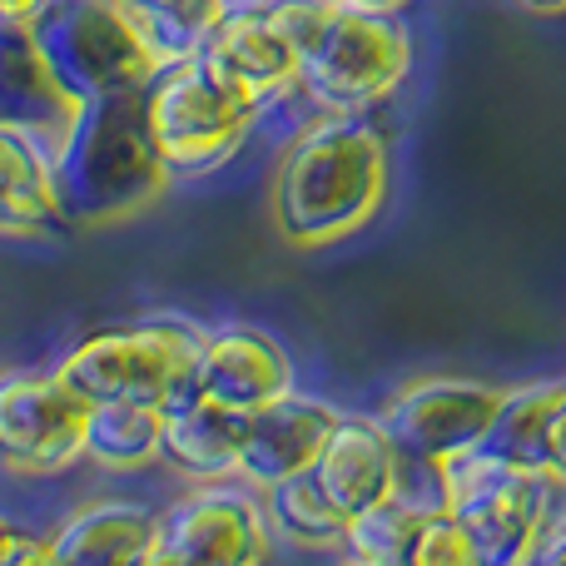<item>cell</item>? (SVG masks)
Returning <instances> with one entry per match:
<instances>
[{"label":"cell","instance_id":"1","mask_svg":"<svg viewBox=\"0 0 566 566\" xmlns=\"http://www.w3.org/2000/svg\"><path fill=\"white\" fill-rule=\"evenodd\" d=\"M388 195V145L368 115H313L283 145L269 179V219L293 249L358 234Z\"/></svg>","mask_w":566,"mask_h":566},{"label":"cell","instance_id":"2","mask_svg":"<svg viewBox=\"0 0 566 566\" xmlns=\"http://www.w3.org/2000/svg\"><path fill=\"white\" fill-rule=\"evenodd\" d=\"M165 189L169 175L139 119V90L85 99L55 145V199L65 224H115L149 209Z\"/></svg>","mask_w":566,"mask_h":566},{"label":"cell","instance_id":"3","mask_svg":"<svg viewBox=\"0 0 566 566\" xmlns=\"http://www.w3.org/2000/svg\"><path fill=\"white\" fill-rule=\"evenodd\" d=\"M438 472L442 507L462 517L472 532L482 566H522L537 562L542 542L557 532L566 517V482L552 472L512 468V462L492 458L488 448H462L432 462Z\"/></svg>","mask_w":566,"mask_h":566},{"label":"cell","instance_id":"4","mask_svg":"<svg viewBox=\"0 0 566 566\" xmlns=\"http://www.w3.org/2000/svg\"><path fill=\"white\" fill-rule=\"evenodd\" d=\"M412 70V35L392 10L333 6L298 50V90L283 105L308 115H373Z\"/></svg>","mask_w":566,"mask_h":566},{"label":"cell","instance_id":"5","mask_svg":"<svg viewBox=\"0 0 566 566\" xmlns=\"http://www.w3.org/2000/svg\"><path fill=\"white\" fill-rule=\"evenodd\" d=\"M205 348V323L185 313H155V318L115 323V328L85 333L55 373L80 392L85 402H175L195 392V363Z\"/></svg>","mask_w":566,"mask_h":566},{"label":"cell","instance_id":"6","mask_svg":"<svg viewBox=\"0 0 566 566\" xmlns=\"http://www.w3.org/2000/svg\"><path fill=\"white\" fill-rule=\"evenodd\" d=\"M139 119L149 129L169 185L175 179H205L224 169L259 129V109L229 95L195 55L169 60L139 85Z\"/></svg>","mask_w":566,"mask_h":566},{"label":"cell","instance_id":"7","mask_svg":"<svg viewBox=\"0 0 566 566\" xmlns=\"http://www.w3.org/2000/svg\"><path fill=\"white\" fill-rule=\"evenodd\" d=\"M30 35L75 105L139 90L165 65L125 0H45Z\"/></svg>","mask_w":566,"mask_h":566},{"label":"cell","instance_id":"8","mask_svg":"<svg viewBox=\"0 0 566 566\" xmlns=\"http://www.w3.org/2000/svg\"><path fill=\"white\" fill-rule=\"evenodd\" d=\"M264 497L249 482H195V492L155 512L149 562L175 566H254L269 557Z\"/></svg>","mask_w":566,"mask_h":566},{"label":"cell","instance_id":"9","mask_svg":"<svg viewBox=\"0 0 566 566\" xmlns=\"http://www.w3.org/2000/svg\"><path fill=\"white\" fill-rule=\"evenodd\" d=\"M90 402L55 368L0 373V472L55 478L85 462Z\"/></svg>","mask_w":566,"mask_h":566},{"label":"cell","instance_id":"10","mask_svg":"<svg viewBox=\"0 0 566 566\" xmlns=\"http://www.w3.org/2000/svg\"><path fill=\"white\" fill-rule=\"evenodd\" d=\"M195 60L259 115L279 109L298 90V45L274 20L269 0H229Z\"/></svg>","mask_w":566,"mask_h":566},{"label":"cell","instance_id":"11","mask_svg":"<svg viewBox=\"0 0 566 566\" xmlns=\"http://www.w3.org/2000/svg\"><path fill=\"white\" fill-rule=\"evenodd\" d=\"M502 392L507 388H492L478 378H418L402 392H392L378 422L408 462H438L488 438Z\"/></svg>","mask_w":566,"mask_h":566},{"label":"cell","instance_id":"12","mask_svg":"<svg viewBox=\"0 0 566 566\" xmlns=\"http://www.w3.org/2000/svg\"><path fill=\"white\" fill-rule=\"evenodd\" d=\"M195 388L234 412H259L293 392V358L269 328L219 323L205 328V348L195 363Z\"/></svg>","mask_w":566,"mask_h":566},{"label":"cell","instance_id":"13","mask_svg":"<svg viewBox=\"0 0 566 566\" xmlns=\"http://www.w3.org/2000/svg\"><path fill=\"white\" fill-rule=\"evenodd\" d=\"M338 418L343 412L333 408V402L308 398V392H298V388L283 392L279 402L249 412L234 478L249 482L254 492H264V488H274V482L293 478V472H308Z\"/></svg>","mask_w":566,"mask_h":566},{"label":"cell","instance_id":"14","mask_svg":"<svg viewBox=\"0 0 566 566\" xmlns=\"http://www.w3.org/2000/svg\"><path fill=\"white\" fill-rule=\"evenodd\" d=\"M308 472H313V482L328 492L333 507H338L343 517H353V512L373 507V502L392 497V492L402 488V452L392 448V438L382 432L378 418H353V412H343Z\"/></svg>","mask_w":566,"mask_h":566},{"label":"cell","instance_id":"15","mask_svg":"<svg viewBox=\"0 0 566 566\" xmlns=\"http://www.w3.org/2000/svg\"><path fill=\"white\" fill-rule=\"evenodd\" d=\"M60 229L70 224L55 199V139L0 119V239H45Z\"/></svg>","mask_w":566,"mask_h":566},{"label":"cell","instance_id":"16","mask_svg":"<svg viewBox=\"0 0 566 566\" xmlns=\"http://www.w3.org/2000/svg\"><path fill=\"white\" fill-rule=\"evenodd\" d=\"M249 418L224 402L205 398V392H185V398L165 402V442H159V462L179 472L185 482H224L239 472V448H244Z\"/></svg>","mask_w":566,"mask_h":566},{"label":"cell","instance_id":"17","mask_svg":"<svg viewBox=\"0 0 566 566\" xmlns=\"http://www.w3.org/2000/svg\"><path fill=\"white\" fill-rule=\"evenodd\" d=\"M75 99L60 90L55 70L45 65L30 20H0V119L30 125L60 145V135L75 119Z\"/></svg>","mask_w":566,"mask_h":566},{"label":"cell","instance_id":"18","mask_svg":"<svg viewBox=\"0 0 566 566\" xmlns=\"http://www.w3.org/2000/svg\"><path fill=\"white\" fill-rule=\"evenodd\" d=\"M155 512L135 502H85L55 527V562L75 566H135L149 562Z\"/></svg>","mask_w":566,"mask_h":566},{"label":"cell","instance_id":"19","mask_svg":"<svg viewBox=\"0 0 566 566\" xmlns=\"http://www.w3.org/2000/svg\"><path fill=\"white\" fill-rule=\"evenodd\" d=\"M159 442H165V408L159 402H90L85 462L105 472H139L159 462Z\"/></svg>","mask_w":566,"mask_h":566},{"label":"cell","instance_id":"20","mask_svg":"<svg viewBox=\"0 0 566 566\" xmlns=\"http://www.w3.org/2000/svg\"><path fill=\"white\" fill-rule=\"evenodd\" d=\"M557 392H562V378L502 392V408L492 418L482 448L492 458L512 462V468L547 472V432H552V412H557Z\"/></svg>","mask_w":566,"mask_h":566},{"label":"cell","instance_id":"21","mask_svg":"<svg viewBox=\"0 0 566 566\" xmlns=\"http://www.w3.org/2000/svg\"><path fill=\"white\" fill-rule=\"evenodd\" d=\"M259 497H264V517L274 537L293 542V547H308V552L343 547L348 517L328 502V492L313 482V472H293V478L264 488Z\"/></svg>","mask_w":566,"mask_h":566},{"label":"cell","instance_id":"22","mask_svg":"<svg viewBox=\"0 0 566 566\" xmlns=\"http://www.w3.org/2000/svg\"><path fill=\"white\" fill-rule=\"evenodd\" d=\"M428 507H432L428 497L398 488L392 497L353 512L348 532H343V552H348L353 562H368V566H408L412 532H418V522Z\"/></svg>","mask_w":566,"mask_h":566},{"label":"cell","instance_id":"23","mask_svg":"<svg viewBox=\"0 0 566 566\" xmlns=\"http://www.w3.org/2000/svg\"><path fill=\"white\" fill-rule=\"evenodd\" d=\"M125 6L135 10L149 45H155L159 60L169 65V60H185L205 45V35L229 10V0H125Z\"/></svg>","mask_w":566,"mask_h":566},{"label":"cell","instance_id":"24","mask_svg":"<svg viewBox=\"0 0 566 566\" xmlns=\"http://www.w3.org/2000/svg\"><path fill=\"white\" fill-rule=\"evenodd\" d=\"M408 566H482L478 547H472V532L462 527V517L452 507H428L412 532Z\"/></svg>","mask_w":566,"mask_h":566},{"label":"cell","instance_id":"25","mask_svg":"<svg viewBox=\"0 0 566 566\" xmlns=\"http://www.w3.org/2000/svg\"><path fill=\"white\" fill-rule=\"evenodd\" d=\"M40 562H55V532L10 522L0 532V566H40Z\"/></svg>","mask_w":566,"mask_h":566},{"label":"cell","instance_id":"26","mask_svg":"<svg viewBox=\"0 0 566 566\" xmlns=\"http://www.w3.org/2000/svg\"><path fill=\"white\" fill-rule=\"evenodd\" d=\"M547 472L566 482V378H562L557 412H552V432H547Z\"/></svg>","mask_w":566,"mask_h":566},{"label":"cell","instance_id":"27","mask_svg":"<svg viewBox=\"0 0 566 566\" xmlns=\"http://www.w3.org/2000/svg\"><path fill=\"white\" fill-rule=\"evenodd\" d=\"M537 562H542V566H566V517L557 522V532H552V537L542 542Z\"/></svg>","mask_w":566,"mask_h":566},{"label":"cell","instance_id":"28","mask_svg":"<svg viewBox=\"0 0 566 566\" xmlns=\"http://www.w3.org/2000/svg\"><path fill=\"white\" fill-rule=\"evenodd\" d=\"M45 0H0V20H30Z\"/></svg>","mask_w":566,"mask_h":566},{"label":"cell","instance_id":"29","mask_svg":"<svg viewBox=\"0 0 566 566\" xmlns=\"http://www.w3.org/2000/svg\"><path fill=\"white\" fill-rule=\"evenodd\" d=\"M517 6L532 15H566V0H517Z\"/></svg>","mask_w":566,"mask_h":566},{"label":"cell","instance_id":"30","mask_svg":"<svg viewBox=\"0 0 566 566\" xmlns=\"http://www.w3.org/2000/svg\"><path fill=\"white\" fill-rule=\"evenodd\" d=\"M343 6H358V10H392V15H398V10H408L412 0H343Z\"/></svg>","mask_w":566,"mask_h":566},{"label":"cell","instance_id":"31","mask_svg":"<svg viewBox=\"0 0 566 566\" xmlns=\"http://www.w3.org/2000/svg\"><path fill=\"white\" fill-rule=\"evenodd\" d=\"M10 527V517H6V512H0V532H6Z\"/></svg>","mask_w":566,"mask_h":566}]
</instances>
